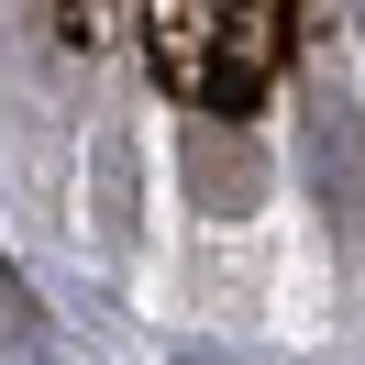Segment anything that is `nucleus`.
Here are the masks:
<instances>
[{
  "label": "nucleus",
  "instance_id": "nucleus-1",
  "mask_svg": "<svg viewBox=\"0 0 365 365\" xmlns=\"http://www.w3.org/2000/svg\"><path fill=\"white\" fill-rule=\"evenodd\" d=\"M310 200H321V222H332L343 244L365 232V111L343 89L310 100Z\"/></svg>",
  "mask_w": 365,
  "mask_h": 365
},
{
  "label": "nucleus",
  "instance_id": "nucleus-2",
  "mask_svg": "<svg viewBox=\"0 0 365 365\" xmlns=\"http://www.w3.org/2000/svg\"><path fill=\"white\" fill-rule=\"evenodd\" d=\"M178 166H188V200L200 210H255V144H244V122H188V144H178Z\"/></svg>",
  "mask_w": 365,
  "mask_h": 365
},
{
  "label": "nucleus",
  "instance_id": "nucleus-3",
  "mask_svg": "<svg viewBox=\"0 0 365 365\" xmlns=\"http://www.w3.org/2000/svg\"><path fill=\"white\" fill-rule=\"evenodd\" d=\"M100 232L133 244V144H100Z\"/></svg>",
  "mask_w": 365,
  "mask_h": 365
},
{
  "label": "nucleus",
  "instance_id": "nucleus-4",
  "mask_svg": "<svg viewBox=\"0 0 365 365\" xmlns=\"http://www.w3.org/2000/svg\"><path fill=\"white\" fill-rule=\"evenodd\" d=\"M0 321H11V332H34V299H23V277H11V255H0Z\"/></svg>",
  "mask_w": 365,
  "mask_h": 365
},
{
  "label": "nucleus",
  "instance_id": "nucleus-5",
  "mask_svg": "<svg viewBox=\"0 0 365 365\" xmlns=\"http://www.w3.org/2000/svg\"><path fill=\"white\" fill-rule=\"evenodd\" d=\"M178 365H222V354H178Z\"/></svg>",
  "mask_w": 365,
  "mask_h": 365
}]
</instances>
